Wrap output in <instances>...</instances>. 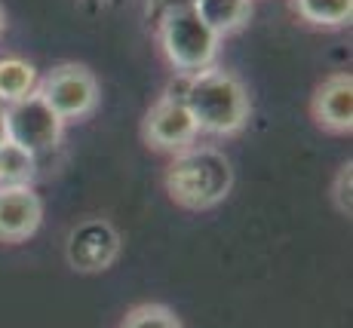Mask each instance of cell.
I'll return each mask as SVG.
<instances>
[{"label":"cell","instance_id":"30bf717a","mask_svg":"<svg viewBox=\"0 0 353 328\" xmlns=\"http://www.w3.org/2000/svg\"><path fill=\"white\" fill-rule=\"evenodd\" d=\"M194 12L219 37L236 34L252 19V0H194Z\"/></svg>","mask_w":353,"mask_h":328},{"label":"cell","instance_id":"d6986e66","mask_svg":"<svg viewBox=\"0 0 353 328\" xmlns=\"http://www.w3.org/2000/svg\"><path fill=\"white\" fill-rule=\"evenodd\" d=\"M101 3H105V0H101Z\"/></svg>","mask_w":353,"mask_h":328},{"label":"cell","instance_id":"7c38bea8","mask_svg":"<svg viewBox=\"0 0 353 328\" xmlns=\"http://www.w3.org/2000/svg\"><path fill=\"white\" fill-rule=\"evenodd\" d=\"M37 71L25 59H0V105L25 99L37 90Z\"/></svg>","mask_w":353,"mask_h":328},{"label":"cell","instance_id":"7a4b0ae2","mask_svg":"<svg viewBox=\"0 0 353 328\" xmlns=\"http://www.w3.org/2000/svg\"><path fill=\"white\" fill-rule=\"evenodd\" d=\"M163 184L175 206L188 212H206L225 203L234 190V166L219 147L191 145L172 154Z\"/></svg>","mask_w":353,"mask_h":328},{"label":"cell","instance_id":"9a60e30c","mask_svg":"<svg viewBox=\"0 0 353 328\" xmlns=\"http://www.w3.org/2000/svg\"><path fill=\"white\" fill-rule=\"evenodd\" d=\"M353 163H341V169H338L335 181H332V203H335V209L341 212V215L350 218L353 212Z\"/></svg>","mask_w":353,"mask_h":328},{"label":"cell","instance_id":"8992f818","mask_svg":"<svg viewBox=\"0 0 353 328\" xmlns=\"http://www.w3.org/2000/svg\"><path fill=\"white\" fill-rule=\"evenodd\" d=\"M123 239L108 218H83L65 243V258L77 273H101L120 258Z\"/></svg>","mask_w":353,"mask_h":328},{"label":"cell","instance_id":"52a82bcc","mask_svg":"<svg viewBox=\"0 0 353 328\" xmlns=\"http://www.w3.org/2000/svg\"><path fill=\"white\" fill-rule=\"evenodd\" d=\"M200 135L191 111L185 107L179 92H166L148 107L145 120H141V139L148 147L166 150V154H179V150L191 147Z\"/></svg>","mask_w":353,"mask_h":328},{"label":"cell","instance_id":"277c9868","mask_svg":"<svg viewBox=\"0 0 353 328\" xmlns=\"http://www.w3.org/2000/svg\"><path fill=\"white\" fill-rule=\"evenodd\" d=\"M37 92L52 111L68 120H86L99 107V80L90 68L65 61L37 80Z\"/></svg>","mask_w":353,"mask_h":328},{"label":"cell","instance_id":"ba28073f","mask_svg":"<svg viewBox=\"0 0 353 328\" xmlns=\"http://www.w3.org/2000/svg\"><path fill=\"white\" fill-rule=\"evenodd\" d=\"M310 117L332 135H350L353 129V77L347 71L329 74L310 99Z\"/></svg>","mask_w":353,"mask_h":328},{"label":"cell","instance_id":"2e32d148","mask_svg":"<svg viewBox=\"0 0 353 328\" xmlns=\"http://www.w3.org/2000/svg\"><path fill=\"white\" fill-rule=\"evenodd\" d=\"M181 6H194V0H148V19L157 22L169 10H181Z\"/></svg>","mask_w":353,"mask_h":328},{"label":"cell","instance_id":"4fadbf2b","mask_svg":"<svg viewBox=\"0 0 353 328\" xmlns=\"http://www.w3.org/2000/svg\"><path fill=\"white\" fill-rule=\"evenodd\" d=\"M34 175H37V156L16 141H3L0 145V187L31 184Z\"/></svg>","mask_w":353,"mask_h":328},{"label":"cell","instance_id":"6da1fadb","mask_svg":"<svg viewBox=\"0 0 353 328\" xmlns=\"http://www.w3.org/2000/svg\"><path fill=\"white\" fill-rule=\"evenodd\" d=\"M181 101L191 111L196 129L206 135H236L246 129L252 117V101L236 74L225 68H203L196 74H188L181 86Z\"/></svg>","mask_w":353,"mask_h":328},{"label":"cell","instance_id":"ac0fdd59","mask_svg":"<svg viewBox=\"0 0 353 328\" xmlns=\"http://www.w3.org/2000/svg\"><path fill=\"white\" fill-rule=\"evenodd\" d=\"M3 28H6V16H3V6H0V34H3Z\"/></svg>","mask_w":353,"mask_h":328},{"label":"cell","instance_id":"5bb4252c","mask_svg":"<svg viewBox=\"0 0 353 328\" xmlns=\"http://www.w3.org/2000/svg\"><path fill=\"white\" fill-rule=\"evenodd\" d=\"M120 328H181L179 316L163 304H139L126 313Z\"/></svg>","mask_w":353,"mask_h":328},{"label":"cell","instance_id":"3957f363","mask_svg":"<svg viewBox=\"0 0 353 328\" xmlns=\"http://www.w3.org/2000/svg\"><path fill=\"white\" fill-rule=\"evenodd\" d=\"M157 40L166 61L179 74H196L203 68H212L221 50V37L194 12V6L169 10L157 22Z\"/></svg>","mask_w":353,"mask_h":328},{"label":"cell","instance_id":"e0dca14e","mask_svg":"<svg viewBox=\"0 0 353 328\" xmlns=\"http://www.w3.org/2000/svg\"><path fill=\"white\" fill-rule=\"evenodd\" d=\"M3 141H10V139H6V105H0V145Z\"/></svg>","mask_w":353,"mask_h":328},{"label":"cell","instance_id":"8fae6325","mask_svg":"<svg viewBox=\"0 0 353 328\" xmlns=\"http://www.w3.org/2000/svg\"><path fill=\"white\" fill-rule=\"evenodd\" d=\"M292 10L316 28H341L353 16V0H292Z\"/></svg>","mask_w":353,"mask_h":328},{"label":"cell","instance_id":"9c48e42d","mask_svg":"<svg viewBox=\"0 0 353 328\" xmlns=\"http://www.w3.org/2000/svg\"><path fill=\"white\" fill-rule=\"evenodd\" d=\"M43 221V200L31 184L0 187V243H25Z\"/></svg>","mask_w":353,"mask_h":328},{"label":"cell","instance_id":"5b68a950","mask_svg":"<svg viewBox=\"0 0 353 328\" xmlns=\"http://www.w3.org/2000/svg\"><path fill=\"white\" fill-rule=\"evenodd\" d=\"M62 129H65L62 117L40 99L37 90L25 95V99L12 101V105H6V139L31 150L34 156L56 147L62 141Z\"/></svg>","mask_w":353,"mask_h":328}]
</instances>
